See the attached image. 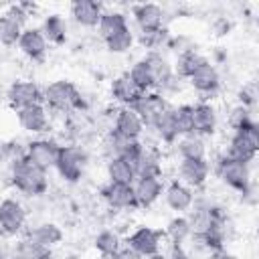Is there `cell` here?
Here are the masks:
<instances>
[{"mask_svg": "<svg viewBox=\"0 0 259 259\" xmlns=\"http://www.w3.org/2000/svg\"><path fill=\"white\" fill-rule=\"evenodd\" d=\"M206 61H208V57H204L202 53H198V49H192V51H186V53L176 55V59H174V63H172V71H174L176 77L188 81V79L192 77V73H194L200 65H204Z\"/></svg>", "mask_w": 259, "mask_h": 259, "instance_id": "obj_27", "label": "cell"}, {"mask_svg": "<svg viewBox=\"0 0 259 259\" xmlns=\"http://www.w3.org/2000/svg\"><path fill=\"white\" fill-rule=\"evenodd\" d=\"M208 259H239L237 255L229 253L227 249H219V251H210L208 253Z\"/></svg>", "mask_w": 259, "mask_h": 259, "instance_id": "obj_44", "label": "cell"}, {"mask_svg": "<svg viewBox=\"0 0 259 259\" xmlns=\"http://www.w3.org/2000/svg\"><path fill=\"white\" fill-rule=\"evenodd\" d=\"M26 231V210L20 200L16 198H2L0 200V235L2 237H16Z\"/></svg>", "mask_w": 259, "mask_h": 259, "instance_id": "obj_7", "label": "cell"}, {"mask_svg": "<svg viewBox=\"0 0 259 259\" xmlns=\"http://www.w3.org/2000/svg\"><path fill=\"white\" fill-rule=\"evenodd\" d=\"M103 4L101 2H95V0H75L69 8V14L71 18L83 26V28H97L99 24V18L103 14Z\"/></svg>", "mask_w": 259, "mask_h": 259, "instance_id": "obj_22", "label": "cell"}, {"mask_svg": "<svg viewBox=\"0 0 259 259\" xmlns=\"http://www.w3.org/2000/svg\"><path fill=\"white\" fill-rule=\"evenodd\" d=\"M176 152L180 154V160H206V142L204 138L196 134H188L176 140Z\"/></svg>", "mask_w": 259, "mask_h": 259, "instance_id": "obj_29", "label": "cell"}, {"mask_svg": "<svg viewBox=\"0 0 259 259\" xmlns=\"http://www.w3.org/2000/svg\"><path fill=\"white\" fill-rule=\"evenodd\" d=\"M162 196H164V202H166V206L170 210H174L176 214H186L192 208L196 194H194L192 188H188L180 180H172L170 184L164 186Z\"/></svg>", "mask_w": 259, "mask_h": 259, "instance_id": "obj_17", "label": "cell"}, {"mask_svg": "<svg viewBox=\"0 0 259 259\" xmlns=\"http://www.w3.org/2000/svg\"><path fill=\"white\" fill-rule=\"evenodd\" d=\"M127 77L134 81V85H136L142 93H146V91H154V89H156V81H154L152 71H150V67H148V63H146L144 59H138V61L130 67Z\"/></svg>", "mask_w": 259, "mask_h": 259, "instance_id": "obj_37", "label": "cell"}, {"mask_svg": "<svg viewBox=\"0 0 259 259\" xmlns=\"http://www.w3.org/2000/svg\"><path fill=\"white\" fill-rule=\"evenodd\" d=\"M40 32L45 34L47 42L49 45H55V47H63L69 38V24H67V18L59 12H53L49 16H45L42 24L38 26Z\"/></svg>", "mask_w": 259, "mask_h": 259, "instance_id": "obj_26", "label": "cell"}, {"mask_svg": "<svg viewBox=\"0 0 259 259\" xmlns=\"http://www.w3.org/2000/svg\"><path fill=\"white\" fill-rule=\"evenodd\" d=\"M103 42H105V47H107L109 53H113V55H123V53H127V51L134 47V42H136V34H134V30L127 26V28L115 32L113 36L105 38Z\"/></svg>", "mask_w": 259, "mask_h": 259, "instance_id": "obj_39", "label": "cell"}, {"mask_svg": "<svg viewBox=\"0 0 259 259\" xmlns=\"http://www.w3.org/2000/svg\"><path fill=\"white\" fill-rule=\"evenodd\" d=\"M111 259H146V257H142L140 253H136V251L130 249V247H121Z\"/></svg>", "mask_w": 259, "mask_h": 259, "instance_id": "obj_43", "label": "cell"}, {"mask_svg": "<svg viewBox=\"0 0 259 259\" xmlns=\"http://www.w3.org/2000/svg\"><path fill=\"white\" fill-rule=\"evenodd\" d=\"M42 105L51 113H71L81 107V91L67 79L53 81L42 89Z\"/></svg>", "mask_w": 259, "mask_h": 259, "instance_id": "obj_3", "label": "cell"}, {"mask_svg": "<svg viewBox=\"0 0 259 259\" xmlns=\"http://www.w3.org/2000/svg\"><path fill=\"white\" fill-rule=\"evenodd\" d=\"M10 259H53V249L42 247L26 237H20L12 245V255Z\"/></svg>", "mask_w": 259, "mask_h": 259, "instance_id": "obj_32", "label": "cell"}, {"mask_svg": "<svg viewBox=\"0 0 259 259\" xmlns=\"http://www.w3.org/2000/svg\"><path fill=\"white\" fill-rule=\"evenodd\" d=\"M178 180L186 184L188 188L196 190L202 188L208 182L210 176V166L208 160H180L178 162Z\"/></svg>", "mask_w": 259, "mask_h": 259, "instance_id": "obj_21", "label": "cell"}, {"mask_svg": "<svg viewBox=\"0 0 259 259\" xmlns=\"http://www.w3.org/2000/svg\"><path fill=\"white\" fill-rule=\"evenodd\" d=\"M162 241H164L162 231L152 229V227H138L125 237V247L134 249L146 259H152L162 253Z\"/></svg>", "mask_w": 259, "mask_h": 259, "instance_id": "obj_8", "label": "cell"}, {"mask_svg": "<svg viewBox=\"0 0 259 259\" xmlns=\"http://www.w3.org/2000/svg\"><path fill=\"white\" fill-rule=\"evenodd\" d=\"M132 16H134V22L138 24L140 32H154V30L166 28V12L162 6L154 4V2H144V4L134 6Z\"/></svg>", "mask_w": 259, "mask_h": 259, "instance_id": "obj_14", "label": "cell"}, {"mask_svg": "<svg viewBox=\"0 0 259 259\" xmlns=\"http://www.w3.org/2000/svg\"><path fill=\"white\" fill-rule=\"evenodd\" d=\"M123 241H121V237L113 231V229H103V231H99L95 237H93V247H95V251L101 255V257H105V259H111L123 245H121Z\"/></svg>", "mask_w": 259, "mask_h": 259, "instance_id": "obj_34", "label": "cell"}, {"mask_svg": "<svg viewBox=\"0 0 259 259\" xmlns=\"http://www.w3.org/2000/svg\"><path fill=\"white\" fill-rule=\"evenodd\" d=\"M18 51L30 61H42L49 53V42L38 26H26L18 38Z\"/></svg>", "mask_w": 259, "mask_h": 259, "instance_id": "obj_18", "label": "cell"}, {"mask_svg": "<svg viewBox=\"0 0 259 259\" xmlns=\"http://www.w3.org/2000/svg\"><path fill=\"white\" fill-rule=\"evenodd\" d=\"M164 237H168V239L172 241V245H184V241L192 237L188 217H186V214H176V217H172V219L166 223Z\"/></svg>", "mask_w": 259, "mask_h": 259, "instance_id": "obj_36", "label": "cell"}, {"mask_svg": "<svg viewBox=\"0 0 259 259\" xmlns=\"http://www.w3.org/2000/svg\"><path fill=\"white\" fill-rule=\"evenodd\" d=\"M22 237L42 245V247H57L61 241H63V229L57 225V223H51V221H45V223H36L32 227H26V231L22 233Z\"/></svg>", "mask_w": 259, "mask_h": 259, "instance_id": "obj_25", "label": "cell"}, {"mask_svg": "<svg viewBox=\"0 0 259 259\" xmlns=\"http://www.w3.org/2000/svg\"><path fill=\"white\" fill-rule=\"evenodd\" d=\"M164 192V180L162 176H140L134 182V194L138 208H150L154 206Z\"/></svg>", "mask_w": 259, "mask_h": 259, "instance_id": "obj_20", "label": "cell"}, {"mask_svg": "<svg viewBox=\"0 0 259 259\" xmlns=\"http://www.w3.org/2000/svg\"><path fill=\"white\" fill-rule=\"evenodd\" d=\"M111 130L117 132L119 136H123L125 140H132V142H138L142 138V134L146 132L142 119L138 117V113L132 107H117L115 109Z\"/></svg>", "mask_w": 259, "mask_h": 259, "instance_id": "obj_19", "label": "cell"}, {"mask_svg": "<svg viewBox=\"0 0 259 259\" xmlns=\"http://www.w3.org/2000/svg\"><path fill=\"white\" fill-rule=\"evenodd\" d=\"M214 174L225 186L233 188L235 192H239L243 196H249L253 192L251 164H245V162H239V160H233V158L221 154L214 162Z\"/></svg>", "mask_w": 259, "mask_h": 259, "instance_id": "obj_2", "label": "cell"}, {"mask_svg": "<svg viewBox=\"0 0 259 259\" xmlns=\"http://www.w3.org/2000/svg\"><path fill=\"white\" fill-rule=\"evenodd\" d=\"M132 144H134L132 140H125L123 136H119L117 132H113V130L109 127V130L105 132L103 140H101V152L105 154L107 160H109V158H121V156H125V152L130 150Z\"/></svg>", "mask_w": 259, "mask_h": 259, "instance_id": "obj_35", "label": "cell"}, {"mask_svg": "<svg viewBox=\"0 0 259 259\" xmlns=\"http://www.w3.org/2000/svg\"><path fill=\"white\" fill-rule=\"evenodd\" d=\"M59 148L61 144L55 142L53 138H32L30 142H26V150H24V158L30 160L34 166L42 168V170H51L55 168L57 156H59Z\"/></svg>", "mask_w": 259, "mask_h": 259, "instance_id": "obj_9", "label": "cell"}, {"mask_svg": "<svg viewBox=\"0 0 259 259\" xmlns=\"http://www.w3.org/2000/svg\"><path fill=\"white\" fill-rule=\"evenodd\" d=\"M142 59L148 63V67H150V71H152V77H154V81H156V89L162 87V85L174 75L172 63L168 61V57H166L162 51H148Z\"/></svg>", "mask_w": 259, "mask_h": 259, "instance_id": "obj_28", "label": "cell"}, {"mask_svg": "<svg viewBox=\"0 0 259 259\" xmlns=\"http://www.w3.org/2000/svg\"><path fill=\"white\" fill-rule=\"evenodd\" d=\"M259 152V123H251L239 132H233L225 150V156L251 164Z\"/></svg>", "mask_w": 259, "mask_h": 259, "instance_id": "obj_5", "label": "cell"}, {"mask_svg": "<svg viewBox=\"0 0 259 259\" xmlns=\"http://www.w3.org/2000/svg\"><path fill=\"white\" fill-rule=\"evenodd\" d=\"M257 85L251 81V83H245L241 89H239V105H245L249 109H255V103H257Z\"/></svg>", "mask_w": 259, "mask_h": 259, "instance_id": "obj_42", "label": "cell"}, {"mask_svg": "<svg viewBox=\"0 0 259 259\" xmlns=\"http://www.w3.org/2000/svg\"><path fill=\"white\" fill-rule=\"evenodd\" d=\"M188 85L200 95L202 101H208V97L221 89V73L208 59L204 65H200L192 73V77L188 79Z\"/></svg>", "mask_w": 259, "mask_h": 259, "instance_id": "obj_12", "label": "cell"}, {"mask_svg": "<svg viewBox=\"0 0 259 259\" xmlns=\"http://www.w3.org/2000/svg\"><path fill=\"white\" fill-rule=\"evenodd\" d=\"M130 22H127V16L121 12V10H115V8H105L101 18H99V24H97V30H99V36L105 40L109 36H113L115 32L127 28Z\"/></svg>", "mask_w": 259, "mask_h": 259, "instance_id": "obj_31", "label": "cell"}, {"mask_svg": "<svg viewBox=\"0 0 259 259\" xmlns=\"http://www.w3.org/2000/svg\"><path fill=\"white\" fill-rule=\"evenodd\" d=\"M87 162H89V156H87V152L81 146L67 144V146H61L59 148L55 170H57V174L65 182L75 184V182H79L83 178V174L87 170Z\"/></svg>", "mask_w": 259, "mask_h": 259, "instance_id": "obj_4", "label": "cell"}, {"mask_svg": "<svg viewBox=\"0 0 259 259\" xmlns=\"http://www.w3.org/2000/svg\"><path fill=\"white\" fill-rule=\"evenodd\" d=\"M6 101L14 111L28 107V105L42 103V87L36 81L18 79V81L10 83V87L6 91Z\"/></svg>", "mask_w": 259, "mask_h": 259, "instance_id": "obj_10", "label": "cell"}, {"mask_svg": "<svg viewBox=\"0 0 259 259\" xmlns=\"http://www.w3.org/2000/svg\"><path fill=\"white\" fill-rule=\"evenodd\" d=\"M10 184L24 196H42L49 190V172L26 158L10 162Z\"/></svg>", "mask_w": 259, "mask_h": 259, "instance_id": "obj_1", "label": "cell"}, {"mask_svg": "<svg viewBox=\"0 0 259 259\" xmlns=\"http://www.w3.org/2000/svg\"><path fill=\"white\" fill-rule=\"evenodd\" d=\"M227 121H229V127L233 132H239V130H243V127H247V125H251V123L257 121L255 119V109H249V107L237 103L235 107H231Z\"/></svg>", "mask_w": 259, "mask_h": 259, "instance_id": "obj_40", "label": "cell"}, {"mask_svg": "<svg viewBox=\"0 0 259 259\" xmlns=\"http://www.w3.org/2000/svg\"><path fill=\"white\" fill-rule=\"evenodd\" d=\"M152 259H164V257H162V255H158V257H152Z\"/></svg>", "mask_w": 259, "mask_h": 259, "instance_id": "obj_45", "label": "cell"}, {"mask_svg": "<svg viewBox=\"0 0 259 259\" xmlns=\"http://www.w3.org/2000/svg\"><path fill=\"white\" fill-rule=\"evenodd\" d=\"M16 121L24 132L40 136V134L49 132V127H51V111L42 103L28 105V107H22L16 111Z\"/></svg>", "mask_w": 259, "mask_h": 259, "instance_id": "obj_13", "label": "cell"}, {"mask_svg": "<svg viewBox=\"0 0 259 259\" xmlns=\"http://www.w3.org/2000/svg\"><path fill=\"white\" fill-rule=\"evenodd\" d=\"M136 176H162V154L156 146L142 144L140 152L134 160Z\"/></svg>", "mask_w": 259, "mask_h": 259, "instance_id": "obj_23", "label": "cell"}, {"mask_svg": "<svg viewBox=\"0 0 259 259\" xmlns=\"http://www.w3.org/2000/svg\"><path fill=\"white\" fill-rule=\"evenodd\" d=\"M105 174H107V182H117V184H134L138 178L136 168L123 158H109L105 162Z\"/></svg>", "mask_w": 259, "mask_h": 259, "instance_id": "obj_30", "label": "cell"}, {"mask_svg": "<svg viewBox=\"0 0 259 259\" xmlns=\"http://www.w3.org/2000/svg\"><path fill=\"white\" fill-rule=\"evenodd\" d=\"M150 130L156 134V138H158L162 144H166V146H174V144H176L178 136H176V127H174L172 105L160 113V117L154 121V125H152Z\"/></svg>", "mask_w": 259, "mask_h": 259, "instance_id": "obj_33", "label": "cell"}, {"mask_svg": "<svg viewBox=\"0 0 259 259\" xmlns=\"http://www.w3.org/2000/svg\"><path fill=\"white\" fill-rule=\"evenodd\" d=\"M192 125H194L196 136L210 138L217 132V125H219L217 107L210 101H202V99L192 103Z\"/></svg>", "mask_w": 259, "mask_h": 259, "instance_id": "obj_16", "label": "cell"}, {"mask_svg": "<svg viewBox=\"0 0 259 259\" xmlns=\"http://www.w3.org/2000/svg\"><path fill=\"white\" fill-rule=\"evenodd\" d=\"M101 198L113 210H136L138 208L136 194H134V184L107 182L101 188Z\"/></svg>", "mask_w": 259, "mask_h": 259, "instance_id": "obj_15", "label": "cell"}, {"mask_svg": "<svg viewBox=\"0 0 259 259\" xmlns=\"http://www.w3.org/2000/svg\"><path fill=\"white\" fill-rule=\"evenodd\" d=\"M142 91L134 85V81L127 77V73L117 75L111 83H109V97L111 101H115L119 107H132L138 99H140Z\"/></svg>", "mask_w": 259, "mask_h": 259, "instance_id": "obj_24", "label": "cell"}, {"mask_svg": "<svg viewBox=\"0 0 259 259\" xmlns=\"http://www.w3.org/2000/svg\"><path fill=\"white\" fill-rule=\"evenodd\" d=\"M168 38H170L168 30L162 28V30H154V32H140L138 42H140L144 49H148V51H162V47H166ZM148 51H146V53H148Z\"/></svg>", "mask_w": 259, "mask_h": 259, "instance_id": "obj_41", "label": "cell"}, {"mask_svg": "<svg viewBox=\"0 0 259 259\" xmlns=\"http://www.w3.org/2000/svg\"><path fill=\"white\" fill-rule=\"evenodd\" d=\"M168 107H170L168 99H166L162 93H158L156 89L142 93L140 99L132 105V109L138 113V117L142 119V123H144L146 130H150V127L154 125V121L160 117V113H162L164 109H168Z\"/></svg>", "mask_w": 259, "mask_h": 259, "instance_id": "obj_11", "label": "cell"}, {"mask_svg": "<svg viewBox=\"0 0 259 259\" xmlns=\"http://www.w3.org/2000/svg\"><path fill=\"white\" fill-rule=\"evenodd\" d=\"M172 115H174V127H176V136H188L194 134V125H192V103H178L172 105Z\"/></svg>", "mask_w": 259, "mask_h": 259, "instance_id": "obj_38", "label": "cell"}, {"mask_svg": "<svg viewBox=\"0 0 259 259\" xmlns=\"http://www.w3.org/2000/svg\"><path fill=\"white\" fill-rule=\"evenodd\" d=\"M28 16L26 4H12L4 14H0V45L16 47L22 30L26 28Z\"/></svg>", "mask_w": 259, "mask_h": 259, "instance_id": "obj_6", "label": "cell"}]
</instances>
